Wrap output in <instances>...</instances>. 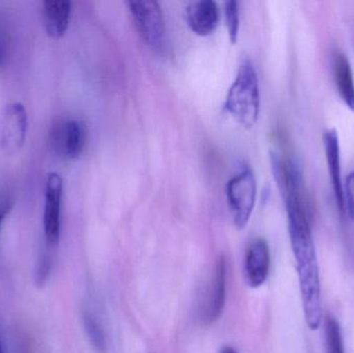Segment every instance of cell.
I'll return each instance as SVG.
<instances>
[{
  "label": "cell",
  "mask_w": 354,
  "mask_h": 353,
  "mask_svg": "<svg viewBox=\"0 0 354 353\" xmlns=\"http://www.w3.org/2000/svg\"><path fill=\"white\" fill-rule=\"evenodd\" d=\"M86 142L87 128L81 120L62 118L50 128V149L60 159L75 160L80 157Z\"/></svg>",
  "instance_id": "obj_4"
},
{
  "label": "cell",
  "mask_w": 354,
  "mask_h": 353,
  "mask_svg": "<svg viewBox=\"0 0 354 353\" xmlns=\"http://www.w3.org/2000/svg\"><path fill=\"white\" fill-rule=\"evenodd\" d=\"M83 321H84V329L87 337L93 348L99 353L107 352V336H106L105 331H104L99 319L93 313L85 312Z\"/></svg>",
  "instance_id": "obj_13"
},
{
  "label": "cell",
  "mask_w": 354,
  "mask_h": 353,
  "mask_svg": "<svg viewBox=\"0 0 354 353\" xmlns=\"http://www.w3.org/2000/svg\"><path fill=\"white\" fill-rule=\"evenodd\" d=\"M64 182L55 172L48 174L45 186V207H44V230L48 244H58L62 228V204Z\"/></svg>",
  "instance_id": "obj_6"
},
{
  "label": "cell",
  "mask_w": 354,
  "mask_h": 353,
  "mask_svg": "<svg viewBox=\"0 0 354 353\" xmlns=\"http://www.w3.org/2000/svg\"><path fill=\"white\" fill-rule=\"evenodd\" d=\"M270 253L268 242L262 238L254 240L245 254V271L250 287L263 285L270 275Z\"/></svg>",
  "instance_id": "obj_7"
},
{
  "label": "cell",
  "mask_w": 354,
  "mask_h": 353,
  "mask_svg": "<svg viewBox=\"0 0 354 353\" xmlns=\"http://www.w3.org/2000/svg\"><path fill=\"white\" fill-rule=\"evenodd\" d=\"M41 14L48 35L59 39L66 35L70 25L72 3L66 0H46Z\"/></svg>",
  "instance_id": "obj_10"
},
{
  "label": "cell",
  "mask_w": 354,
  "mask_h": 353,
  "mask_svg": "<svg viewBox=\"0 0 354 353\" xmlns=\"http://www.w3.org/2000/svg\"><path fill=\"white\" fill-rule=\"evenodd\" d=\"M224 108L243 128H252L257 122L260 111L259 81L251 60H243L239 64L236 77L227 93Z\"/></svg>",
  "instance_id": "obj_1"
},
{
  "label": "cell",
  "mask_w": 354,
  "mask_h": 353,
  "mask_svg": "<svg viewBox=\"0 0 354 353\" xmlns=\"http://www.w3.org/2000/svg\"><path fill=\"white\" fill-rule=\"evenodd\" d=\"M326 343L328 353H345L340 323L332 316L326 319Z\"/></svg>",
  "instance_id": "obj_14"
},
{
  "label": "cell",
  "mask_w": 354,
  "mask_h": 353,
  "mask_svg": "<svg viewBox=\"0 0 354 353\" xmlns=\"http://www.w3.org/2000/svg\"><path fill=\"white\" fill-rule=\"evenodd\" d=\"M324 151L328 173L334 190L337 205L341 211H344V196H343L342 169H341L340 139L336 128L326 131L324 135Z\"/></svg>",
  "instance_id": "obj_9"
},
{
  "label": "cell",
  "mask_w": 354,
  "mask_h": 353,
  "mask_svg": "<svg viewBox=\"0 0 354 353\" xmlns=\"http://www.w3.org/2000/svg\"><path fill=\"white\" fill-rule=\"evenodd\" d=\"M12 203L10 200H3L0 202V228H1L2 223H3L4 219L6 216L10 213L12 209Z\"/></svg>",
  "instance_id": "obj_18"
},
{
  "label": "cell",
  "mask_w": 354,
  "mask_h": 353,
  "mask_svg": "<svg viewBox=\"0 0 354 353\" xmlns=\"http://www.w3.org/2000/svg\"><path fill=\"white\" fill-rule=\"evenodd\" d=\"M135 26L143 41L162 51L166 45V26L161 6L156 1L127 2Z\"/></svg>",
  "instance_id": "obj_3"
},
{
  "label": "cell",
  "mask_w": 354,
  "mask_h": 353,
  "mask_svg": "<svg viewBox=\"0 0 354 353\" xmlns=\"http://www.w3.org/2000/svg\"><path fill=\"white\" fill-rule=\"evenodd\" d=\"M28 128V116L21 103L6 105L0 114V149L14 155L22 149Z\"/></svg>",
  "instance_id": "obj_5"
},
{
  "label": "cell",
  "mask_w": 354,
  "mask_h": 353,
  "mask_svg": "<svg viewBox=\"0 0 354 353\" xmlns=\"http://www.w3.org/2000/svg\"><path fill=\"white\" fill-rule=\"evenodd\" d=\"M344 196V211H347L349 218L354 221V169L347 176L346 182L343 186Z\"/></svg>",
  "instance_id": "obj_17"
},
{
  "label": "cell",
  "mask_w": 354,
  "mask_h": 353,
  "mask_svg": "<svg viewBox=\"0 0 354 353\" xmlns=\"http://www.w3.org/2000/svg\"><path fill=\"white\" fill-rule=\"evenodd\" d=\"M220 353H239L236 352V350H234V348L232 347H224L222 350H221Z\"/></svg>",
  "instance_id": "obj_19"
},
{
  "label": "cell",
  "mask_w": 354,
  "mask_h": 353,
  "mask_svg": "<svg viewBox=\"0 0 354 353\" xmlns=\"http://www.w3.org/2000/svg\"><path fill=\"white\" fill-rule=\"evenodd\" d=\"M227 267L224 257H220L214 267L212 292L205 309V321L212 323L218 321L224 310L226 302Z\"/></svg>",
  "instance_id": "obj_11"
},
{
  "label": "cell",
  "mask_w": 354,
  "mask_h": 353,
  "mask_svg": "<svg viewBox=\"0 0 354 353\" xmlns=\"http://www.w3.org/2000/svg\"><path fill=\"white\" fill-rule=\"evenodd\" d=\"M224 12L229 39H230L231 43L235 44L237 41V39H239V25H241L239 2H225Z\"/></svg>",
  "instance_id": "obj_15"
},
{
  "label": "cell",
  "mask_w": 354,
  "mask_h": 353,
  "mask_svg": "<svg viewBox=\"0 0 354 353\" xmlns=\"http://www.w3.org/2000/svg\"><path fill=\"white\" fill-rule=\"evenodd\" d=\"M333 58V70L337 91L345 106L354 112V77L351 61L348 57L340 51H337Z\"/></svg>",
  "instance_id": "obj_12"
},
{
  "label": "cell",
  "mask_w": 354,
  "mask_h": 353,
  "mask_svg": "<svg viewBox=\"0 0 354 353\" xmlns=\"http://www.w3.org/2000/svg\"><path fill=\"white\" fill-rule=\"evenodd\" d=\"M185 21L195 35L207 37L212 35L220 21L218 6L212 0H199L185 8Z\"/></svg>",
  "instance_id": "obj_8"
},
{
  "label": "cell",
  "mask_w": 354,
  "mask_h": 353,
  "mask_svg": "<svg viewBox=\"0 0 354 353\" xmlns=\"http://www.w3.org/2000/svg\"><path fill=\"white\" fill-rule=\"evenodd\" d=\"M0 353H4L3 348H2L1 342H0Z\"/></svg>",
  "instance_id": "obj_20"
},
{
  "label": "cell",
  "mask_w": 354,
  "mask_h": 353,
  "mask_svg": "<svg viewBox=\"0 0 354 353\" xmlns=\"http://www.w3.org/2000/svg\"><path fill=\"white\" fill-rule=\"evenodd\" d=\"M226 196L233 222L243 229L249 223L257 198V182L251 168H243L229 180Z\"/></svg>",
  "instance_id": "obj_2"
},
{
  "label": "cell",
  "mask_w": 354,
  "mask_h": 353,
  "mask_svg": "<svg viewBox=\"0 0 354 353\" xmlns=\"http://www.w3.org/2000/svg\"><path fill=\"white\" fill-rule=\"evenodd\" d=\"M10 52V31L6 21L0 17V70L8 64Z\"/></svg>",
  "instance_id": "obj_16"
}]
</instances>
